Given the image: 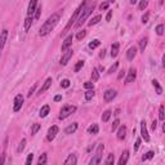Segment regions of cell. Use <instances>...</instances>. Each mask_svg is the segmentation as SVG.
Here are the masks:
<instances>
[{
	"label": "cell",
	"mask_w": 165,
	"mask_h": 165,
	"mask_svg": "<svg viewBox=\"0 0 165 165\" xmlns=\"http://www.w3.org/2000/svg\"><path fill=\"white\" fill-rule=\"evenodd\" d=\"M159 119L160 120H164L165 119V115H164V106L161 104L160 108H159Z\"/></svg>",
	"instance_id": "obj_42"
},
{
	"label": "cell",
	"mask_w": 165,
	"mask_h": 165,
	"mask_svg": "<svg viewBox=\"0 0 165 165\" xmlns=\"http://www.w3.org/2000/svg\"><path fill=\"white\" fill-rule=\"evenodd\" d=\"M119 125H120V120H119V119H116V120L114 121V124H112V132L116 130V129L119 128Z\"/></svg>",
	"instance_id": "obj_44"
},
{
	"label": "cell",
	"mask_w": 165,
	"mask_h": 165,
	"mask_svg": "<svg viewBox=\"0 0 165 165\" xmlns=\"http://www.w3.org/2000/svg\"><path fill=\"white\" fill-rule=\"evenodd\" d=\"M83 66H84V61H79L78 63H76V66H75V68H73V71H75V72H79L80 68H81Z\"/></svg>",
	"instance_id": "obj_40"
},
{
	"label": "cell",
	"mask_w": 165,
	"mask_h": 165,
	"mask_svg": "<svg viewBox=\"0 0 165 165\" xmlns=\"http://www.w3.org/2000/svg\"><path fill=\"white\" fill-rule=\"evenodd\" d=\"M49 111H50V107H49L48 104H45V106H43V107L40 108V112H39V116H40V117H45V116H48Z\"/></svg>",
	"instance_id": "obj_22"
},
{
	"label": "cell",
	"mask_w": 165,
	"mask_h": 165,
	"mask_svg": "<svg viewBox=\"0 0 165 165\" xmlns=\"http://www.w3.org/2000/svg\"><path fill=\"white\" fill-rule=\"evenodd\" d=\"M147 41H148L147 37H142V39L139 40V50L141 52H145V49L147 47Z\"/></svg>",
	"instance_id": "obj_24"
},
{
	"label": "cell",
	"mask_w": 165,
	"mask_h": 165,
	"mask_svg": "<svg viewBox=\"0 0 165 165\" xmlns=\"http://www.w3.org/2000/svg\"><path fill=\"white\" fill-rule=\"evenodd\" d=\"M32 21H34V17L32 16H27L26 19H24V31H29L31 24H32Z\"/></svg>",
	"instance_id": "obj_21"
},
{
	"label": "cell",
	"mask_w": 165,
	"mask_h": 165,
	"mask_svg": "<svg viewBox=\"0 0 165 165\" xmlns=\"http://www.w3.org/2000/svg\"><path fill=\"white\" fill-rule=\"evenodd\" d=\"M72 39H73V36H72V35H68V36L66 37L65 41H63V44H62V52H66L70 47H71V44H72Z\"/></svg>",
	"instance_id": "obj_14"
},
{
	"label": "cell",
	"mask_w": 165,
	"mask_h": 165,
	"mask_svg": "<svg viewBox=\"0 0 165 165\" xmlns=\"http://www.w3.org/2000/svg\"><path fill=\"white\" fill-rule=\"evenodd\" d=\"M137 78V70L135 68H130L128 72V76L125 79V83H133Z\"/></svg>",
	"instance_id": "obj_13"
},
{
	"label": "cell",
	"mask_w": 165,
	"mask_h": 165,
	"mask_svg": "<svg viewBox=\"0 0 165 165\" xmlns=\"http://www.w3.org/2000/svg\"><path fill=\"white\" fill-rule=\"evenodd\" d=\"M40 129V124H32V128H31V135H35Z\"/></svg>",
	"instance_id": "obj_34"
},
{
	"label": "cell",
	"mask_w": 165,
	"mask_h": 165,
	"mask_svg": "<svg viewBox=\"0 0 165 165\" xmlns=\"http://www.w3.org/2000/svg\"><path fill=\"white\" fill-rule=\"evenodd\" d=\"M152 85H153V88H155V89H156V93L159 94V96H161V94H163V88L160 86L159 81H157V80H155V79H153V80H152Z\"/></svg>",
	"instance_id": "obj_23"
},
{
	"label": "cell",
	"mask_w": 165,
	"mask_h": 165,
	"mask_svg": "<svg viewBox=\"0 0 165 165\" xmlns=\"http://www.w3.org/2000/svg\"><path fill=\"white\" fill-rule=\"evenodd\" d=\"M111 114H112L111 110H106V111H104L103 115H102V121H103V122H107L108 119L111 117Z\"/></svg>",
	"instance_id": "obj_28"
},
{
	"label": "cell",
	"mask_w": 165,
	"mask_h": 165,
	"mask_svg": "<svg viewBox=\"0 0 165 165\" xmlns=\"http://www.w3.org/2000/svg\"><path fill=\"white\" fill-rule=\"evenodd\" d=\"M139 146H141V138H138L135 141V145H134V151H138L139 150Z\"/></svg>",
	"instance_id": "obj_48"
},
{
	"label": "cell",
	"mask_w": 165,
	"mask_h": 165,
	"mask_svg": "<svg viewBox=\"0 0 165 165\" xmlns=\"http://www.w3.org/2000/svg\"><path fill=\"white\" fill-rule=\"evenodd\" d=\"M117 96V92L116 90H114V89H108L104 92L103 94V98H104V101L106 102H111V101H114V98Z\"/></svg>",
	"instance_id": "obj_8"
},
{
	"label": "cell",
	"mask_w": 165,
	"mask_h": 165,
	"mask_svg": "<svg viewBox=\"0 0 165 165\" xmlns=\"http://www.w3.org/2000/svg\"><path fill=\"white\" fill-rule=\"evenodd\" d=\"M92 79H93V81H97V80L99 79V72H98L97 68H93V71H92Z\"/></svg>",
	"instance_id": "obj_35"
},
{
	"label": "cell",
	"mask_w": 165,
	"mask_h": 165,
	"mask_svg": "<svg viewBox=\"0 0 165 165\" xmlns=\"http://www.w3.org/2000/svg\"><path fill=\"white\" fill-rule=\"evenodd\" d=\"M141 137L146 142L150 141V135H148V130H147V126H146V121H141Z\"/></svg>",
	"instance_id": "obj_10"
},
{
	"label": "cell",
	"mask_w": 165,
	"mask_h": 165,
	"mask_svg": "<svg viewBox=\"0 0 165 165\" xmlns=\"http://www.w3.org/2000/svg\"><path fill=\"white\" fill-rule=\"evenodd\" d=\"M94 8H96V4H89L88 6H85L81 12H80V14L78 17V19H76V22H75V27H80V26H83V23L85 22V21L88 19V17H89L90 14H92V12L94 10Z\"/></svg>",
	"instance_id": "obj_2"
},
{
	"label": "cell",
	"mask_w": 165,
	"mask_h": 165,
	"mask_svg": "<svg viewBox=\"0 0 165 165\" xmlns=\"http://www.w3.org/2000/svg\"><path fill=\"white\" fill-rule=\"evenodd\" d=\"M101 19H102V17H101L99 14H97V16H94L93 18L89 21V22H88V24H89V26H93V24H97V23L99 22Z\"/></svg>",
	"instance_id": "obj_27"
},
{
	"label": "cell",
	"mask_w": 165,
	"mask_h": 165,
	"mask_svg": "<svg viewBox=\"0 0 165 165\" xmlns=\"http://www.w3.org/2000/svg\"><path fill=\"white\" fill-rule=\"evenodd\" d=\"M47 161H48L47 153H43V155L39 157V160H37V164H39V165H44V164H47Z\"/></svg>",
	"instance_id": "obj_30"
},
{
	"label": "cell",
	"mask_w": 165,
	"mask_h": 165,
	"mask_svg": "<svg viewBox=\"0 0 165 165\" xmlns=\"http://www.w3.org/2000/svg\"><path fill=\"white\" fill-rule=\"evenodd\" d=\"M114 1H116V0H108V3H114Z\"/></svg>",
	"instance_id": "obj_59"
},
{
	"label": "cell",
	"mask_w": 165,
	"mask_h": 165,
	"mask_svg": "<svg viewBox=\"0 0 165 165\" xmlns=\"http://www.w3.org/2000/svg\"><path fill=\"white\" fill-rule=\"evenodd\" d=\"M78 163V159H76V156L71 153V155H68V157L65 160V165H75Z\"/></svg>",
	"instance_id": "obj_20"
},
{
	"label": "cell",
	"mask_w": 165,
	"mask_h": 165,
	"mask_svg": "<svg viewBox=\"0 0 165 165\" xmlns=\"http://www.w3.org/2000/svg\"><path fill=\"white\" fill-rule=\"evenodd\" d=\"M126 137V126L125 125H119V130H117V139L122 141Z\"/></svg>",
	"instance_id": "obj_16"
},
{
	"label": "cell",
	"mask_w": 165,
	"mask_h": 165,
	"mask_svg": "<svg viewBox=\"0 0 165 165\" xmlns=\"http://www.w3.org/2000/svg\"><path fill=\"white\" fill-rule=\"evenodd\" d=\"M156 128H157V121H156V120H153V121H152V129L155 130Z\"/></svg>",
	"instance_id": "obj_55"
},
{
	"label": "cell",
	"mask_w": 165,
	"mask_h": 165,
	"mask_svg": "<svg viewBox=\"0 0 165 165\" xmlns=\"http://www.w3.org/2000/svg\"><path fill=\"white\" fill-rule=\"evenodd\" d=\"M117 67H119V62H115L114 65H112L111 67L108 68V72H107V73H114V72L117 70Z\"/></svg>",
	"instance_id": "obj_36"
},
{
	"label": "cell",
	"mask_w": 165,
	"mask_h": 165,
	"mask_svg": "<svg viewBox=\"0 0 165 165\" xmlns=\"http://www.w3.org/2000/svg\"><path fill=\"white\" fill-rule=\"evenodd\" d=\"M76 129H78V122H72L65 129V133L66 134H72V133L76 132Z\"/></svg>",
	"instance_id": "obj_18"
},
{
	"label": "cell",
	"mask_w": 165,
	"mask_h": 165,
	"mask_svg": "<svg viewBox=\"0 0 165 165\" xmlns=\"http://www.w3.org/2000/svg\"><path fill=\"white\" fill-rule=\"evenodd\" d=\"M85 36H86V31L83 30V31H79V32H78V35H76V39H78V40H81V39H84Z\"/></svg>",
	"instance_id": "obj_37"
},
{
	"label": "cell",
	"mask_w": 165,
	"mask_h": 165,
	"mask_svg": "<svg viewBox=\"0 0 165 165\" xmlns=\"http://www.w3.org/2000/svg\"><path fill=\"white\" fill-rule=\"evenodd\" d=\"M135 55H137V48L135 47H130L128 49V52H126V58H128L129 61H133Z\"/></svg>",
	"instance_id": "obj_17"
},
{
	"label": "cell",
	"mask_w": 165,
	"mask_h": 165,
	"mask_svg": "<svg viewBox=\"0 0 165 165\" xmlns=\"http://www.w3.org/2000/svg\"><path fill=\"white\" fill-rule=\"evenodd\" d=\"M153 155H155V152L153 151H148L147 153H145V155L142 156V161H146V160H151L153 157Z\"/></svg>",
	"instance_id": "obj_29"
},
{
	"label": "cell",
	"mask_w": 165,
	"mask_h": 165,
	"mask_svg": "<svg viewBox=\"0 0 165 165\" xmlns=\"http://www.w3.org/2000/svg\"><path fill=\"white\" fill-rule=\"evenodd\" d=\"M99 44H101V41L98 40V39H96V40H92L89 43V49H96V48H98L99 47Z\"/></svg>",
	"instance_id": "obj_31"
},
{
	"label": "cell",
	"mask_w": 165,
	"mask_h": 165,
	"mask_svg": "<svg viewBox=\"0 0 165 165\" xmlns=\"http://www.w3.org/2000/svg\"><path fill=\"white\" fill-rule=\"evenodd\" d=\"M6 39H8V30H3L0 34V54H1V50L6 43Z\"/></svg>",
	"instance_id": "obj_11"
},
{
	"label": "cell",
	"mask_w": 165,
	"mask_h": 165,
	"mask_svg": "<svg viewBox=\"0 0 165 165\" xmlns=\"http://www.w3.org/2000/svg\"><path fill=\"white\" fill-rule=\"evenodd\" d=\"M117 54H119V44L115 43L111 47V57H116Z\"/></svg>",
	"instance_id": "obj_25"
},
{
	"label": "cell",
	"mask_w": 165,
	"mask_h": 165,
	"mask_svg": "<svg viewBox=\"0 0 165 165\" xmlns=\"http://www.w3.org/2000/svg\"><path fill=\"white\" fill-rule=\"evenodd\" d=\"M111 17H112V10H108L107 16H106V21H107V22H110V21H111Z\"/></svg>",
	"instance_id": "obj_52"
},
{
	"label": "cell",
	"mask_w": 165,
	"mask_h": 165,
	"mask_svg": "<svg viewBox=\"0 0 165 165\" xmlns=\"http://www.w3.org/2000/svg\"><path fill=\"white\" fill-rule=\"evenodd\" d=\"M93 97H94V90L93 89H88V92L85 93V99L86 101H90Z\"/></svg>",
	"instance_id": "obj_33"
},
{
	"label": "cell",
	"mask_w": 165,
	"mask_h": 165,
	"mask_svg": "<svg viewBox=\"0 0 165 165\" xmlns=\"http://www.w3.org/2000/svg\"><path fill=\"white\" fill-rule=\"evenodd\" d=\"M50 85H52V78H48L47 80H45V83L43 84V86H41L40 89H39V92H37V94L40 96V94H43L44 92H47V90L49 89V86H50Z\"/></svg>",
	"instance_id": "obj_15"
},
{
	"label": "cell",
	"mask_w": 165,
	"mask_h": 165,
	"mask_svg": "<svg viewBox=\"0 0 165 165\" xmlns=\"http://www.w3.org/2000/svg\"><path fill=\"white\" fill-rule=\"evenodd\" d=\"M76 111V106H65L62 107V110L59 111V120H65V119H67L70 115L73 114V112Z\"/></svg>",
	"instance_id": "obj_4"
},
{
	"label": "cell",
	"mask_w": 165,
	"mask_h": 165,
	"mask_svg": "<svg viewBox=\"0 0 165 165\" xmlns=\"http://www.w3.org/2000/svg\"><path fill=\"white\" fill-rule=\"evenodd\" d=\"M128 159H129V151L125 150L124 152H122L120 160H119V165H125L126 163H128Z\"/></svg>",
	"instance_id": "obj_19"
},
{
	"label": "cell",
	"mask_w": 165,
	"mask_h": 165,
	"mask_svg": "<svg viewBox=\"0 0 165 165\" xmlns=\"http://www.w3.org/2000/svg\"><path fill=\"white\" fill-rule=\"evenodd\" d=\"M34 18L35 19H37L40 17V14H41V5H37V8H36V10H35V13H34Z\"/></svg>",
	"instance_id": "obj_39"
},
{
	"label": "cell",
	"mask_w": 165,
	"mask_h": 165,
	"mask_svg": "<svg viewBox=\"0 0 165 165\" xmlns=\"http://www.w3.org/2000/svg\"><path fill=\"white\" fill-rule=\"evenodd\" d=\"M137 1H138V0H130V4H135Z\"/></svg>",
	"instance_id": "obj_58"
},
{
	"label": "cell",
	"mask_w": 165,
	"mask_h": 165,
	"mask_svg": "<svg viewBox=\"0 0 165 165\" xmlns=\"http://www.w3.org/2000/svg\"><path fill=\"white\" fill-rule=\"evenodd\" d=\"M58 126L57 125H53L52 128H49V130H48V134H47V139L48 141H53V139L55 138V135L58 134Z\"/></svg>",
	"instance_id": "obj_9"
},
{
	"label": "cell",
	"mask_w": 165,
	"mask_h": 165,
	"mask_svg": "<svg viewBox=\"0 0 165 165\" xmlns=\"http://www.w3.org/2000/svg\"><path fill=\"white\" fill-rule=\"evenodd\" d=\"M163 67H165V55H163Z\"/></svg>",
	"instance_id": "obj_57"
},
{
	"label": "cell",
	"mask_w": 165,
	"mask_h": 165,
	"mask_svg": "<svg viewBox=\"0 0 165 165\" xmlns=\"http://www.w3.org/2000/svg\"><path fill=\"white\" fill-rule=\"evenodd\" d=\"M22 104H23V96H22V94H17L16 98H14L13 111H14V112H18L21 108H22Z\"/></svg>",
	"instance_id": "obj_7"
},
{
	"label": "cell",
	"mask_w": 165,
	"mask_h": 165,
	"mask_svg": "<svg viewBox=\"0 0 165 165\" xmlns=\"http://www.w3.org/2000/svg\"><path fill=\"white\" fill-rule=\"evenodd\" d=\"M108 5H110V3H108V1H104V3H102V4L99 5V9H101V10H106V9L108 8Z\"/></svg>",
	"instance_id": "obj_47"
},
{
	"label": "cell",
	"mask_w": 165,
	"mask_h": 165,
	"mask_svg": "<svg viewBox=\"0 0 165 165\" xmlns=\"http://www.w3.org/2000/svg\"><path fill=\"white\" fill-rule=\"evenodd\" d=\"M148 17H150L148 13L143 14V16H142V22H143V23H147V22H148Z\"/></svg>",
	"instance_id": "obj_51"
},
{
	"label": "cell",
	"mask_w": 165,
	"mask_h": 165,
	"mask_svg": "<svg viewBox=\"0 0 165 165\" xmlns=\"http://www.w3.org/2000/svg\"><path fill=\"white\" fill-rule=\"evenodd\" d=\"M156 34L160 35V36L164 34V24H157L156 26Z\"/></svg>",
	"instance_id": "obj_38"
},
{
	"label": "cell",
	"mask_w": 165,
	"mask_h": 165,
	"mask_svg": "<svg viewBox=\"0 0 165 165\" xmlns=\"http://www.w3.org/2000/svg\"><path fill=\"white\" fill-rule=\"evenodd\" d=\"M88 3H90V0H84V1L81 3V4L79 5V8L76 9L75 12H73V14L71 16V18H70V21L67 22V24H66V27H65V30L62 31V34H66V32H67V31L72 27V24H75L76 19H78V17H79V14H80V12H81V10H83V9L88 5Z\"/></svg>",
	"instance_id": "obj_3"
},
{
	"label": "cell",
	"mask_w": 165,
	"mask_h": 165,
	"mask_svg": "<svg viewBox=\"0 0 165 165\" xmlns=\"http://www.w3.org/2000/svg\"><path fill=\"white\" fill-rule=\"evenodd\" d=\"M114 160H115V157H114V153H110L108 155V157H107V160L104 161L107 165H110V164H114Z\"/></svg>",
	"instance_id": "obj_41"
},
{
	"label": "cell",
	"mask_w": 165,
	"mask_h": 165,
	"mask_svg": "<svg viewBox=\"0 0 165 165\" xmlns=\"http://www.w3.org/2000/svg\"><path fill=\"white\" fill-rule=\"evenodd\" d=\"M61 99H62V96H55V97H54V101H55V102H59Z\"/></svg>",
	"instance_id": "obj_56"
},
{
	"label": "cell",
	"mask_w": 165,
	"mask_h": 165,
	"mask_svg": "<svg viewBox=\"0 0 165 165\" xmlns=\"http://www.w3.org/2000/svg\"><path fill=\"white\" fill-rule=\"evenodd\" d=\"M24 146H26V139H22V141L19 142L18 147H17V152H18V153L22 152V151L24 150Z\"/></svg>",
	"instance_id": "obj_32"
},
{
	"label": "cell",
	"mask_w": 165,
	"mask_h": 165,
	"mask_svg": "<svg viewBox=\"0 0 165 165\" xmlns=\"http://www.w3.org/2000/svg\"><path fill=\"white\" fill-rule=\"evenodd\" d=\"M104 55H106V50L103 49V50L99 53V58H104Z\"/></svg>",
	"instance_id": "obj_54"
},
{
	"label": "cell",
	"mask_w": 165,
	"mask_h": 165,
	"mask_svg": "<svg viewBox=\"0 0 165 165\" xmlns=\"http://www.w3.org/2000/svg\"><path fill=\"white\" fill-rule=\"evenodd\" d=\"M35 90H36V84H35V85H34V86H32V88H31V89L29 90V93H27V97H31V96H32Z\"/></svg>",
	"instance_id": "obj_49"
},
{
	"label": "cell",
	"mask_w": 165,
	"mask_h": 165,
	"mask_svg": "<svg viewBox=\"0 0 165 165\" xmlns=\"http://www.w3.org/2000/svg\"><path fill=\"white\" fill-rule=\"evenodd\" d=\"M37 1L39 0H31L29 4V9H27V16H32L35 13V10L37 8Z\"/></svg>",
	"instance_id": "obj_12"
},
{
	"label": "cell",
	"mask_w": 165,
	"mask_h": 165,
	"mask_svg": "<svg viewBox=\"0 0 165 165\" xmlns=\"http://www.w3.org/2000/svg\"><path fill=\"white\" fill-rule=\"evenodd\" d=\"M147 0H141V3H139V10H145L146 6H147Z\"/></svg>",
	"instance_id": "obj_43"
},
{
	"label": "cell",
	"mask_w": 165,
	"mask_h": 165,
	"mask_svg": "<svg viewBox=\"0 0 165 165\" xmlns=\"http://www.w3.org/2000/svg\"><path fill=\"white\" fill-rule=\"evenodd\" d=\"M58 21H59V13H53V14H52L43 23V26L40 27V30H39V35H40V36H47V35L50 32V31L53 30L55 26H57Z\"/></svg>",
	"instance_id": "obj_1"
},
{
	"label": "cell",
	"mask_w": 165,
	"mask_h": 165,
	"mask_svg": "<svg viewBox=\"0 0 165 165\" xmlns=\"http://www.w3.org/2000/svg\"><path fill=\"white\" fill-rule=\"evenodd\" d=\"M84 88H85V89H93V83L86 81L85 84H84Z\"/></svg>",
	"instance_id": "obj_50"
},
{
	"label": "cell",
	"mask_w": 165,
	"mask_h": 165,
	"mask_svg": "<svg viewBox=\"0 0 165 165\" xmlns=\"http://www.w3.org/2000/svg\"><path fill=\"white\" fill-rule=\"evenodd\" d=\"M124 73H125V71H124V70H121V71L119 72V75H117V79H119V80H120V79H122V76H124Z\"/></svg>",
	"instance_id": "obj_53"
},
{
	"label": "cell",
	"mask_w": 165,
	"mask_h": 165,
	"mask_svg": "<svg viewBox=\"0 0 165 165\" xmlns=\"http://www.w3.org/2000/svg\"><path fill=\"white\" fill-rule=\"evenodd\" d=\"M32 160H34V153H30L26 159V165H30L31 163H32Z\"/></svg>",
	"instance_id": "obj_46"
},
{
	"label": "cell",
	"mask_w": 165,
	"mask_h": 165,
	"mask_svg": "<svg viewBox=\"0 0 165 165\" xmlns=\"http://www.w3.org/2000/svg\"><path fill=\"white\" fill-rule=\"evenodd\" d=\"M72 54H73V52H72V49H67L66 52H63V54H62V58H61V61H59V63H61L62 66H66L68 63V61L71 59L72 57Z\"/></svg>",
	"instance_id": "obj_6"
},
{
	"label": "cell",
	"mask_w": 165,
	"mask_h": 165,
	"mask_svg": "<svg viewBox=\"0 0 165 165\" xmlns=\"http://www.w3.org/2000/svg\"><path fill=\"white\" fill-rule=\"evenodd\" d=\"M103 150H104V146L101 143V145H98L97 147V152H96V155H94V157L92 160H90V165H97V164H99L101 161H102V152H103Z\"/></svg>",
	"instance_id": "obj_5"
},
{
	"label": "cell",
	"mask_w": 165,
	"mask_h": 165,
	"mask_svg": "<svg viewBox=\"0 0 165 165\" xmlns=\"http://www.w3.org/2000/svg\"><path fill=\"white\" fill-rule=\"evenodd\" d=\"M98 130H99V128H98L97 124H93L88 128V133H89V134H97Z\"/></svg>",
	"instance_id": "obj_26"
},
{
	"label": "cell",
	"mask_w": 165,
	"mask_h": 165,
	"mask_svg": "<svg viewBox=\"0 0 165 165\" xmlns=\"http://www.w3.org/2000/svg\"><path fill=\"white\" fill-rule=\"evenodd\" d=\"M61 86H62V88H68V86H70V80H68V79H65V80H62V83H61Z\"/></svg>",
	"instance_id": "obj_45"
}]
</instances>
